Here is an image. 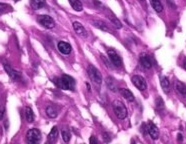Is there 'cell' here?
Instances as JSON below:
<instances>
[{
    "label": "cell",
    "instance_id": "obj_1",
    "mask_svg": "<svg viewBox=\"0 0 186 144\" xmlns=\"http://www.w3.org/2000/svg\"><path fill=\"white\" fill-rule=\"evenodd\" d=\"M54 83L63 90H73L75 87V80L69 75H62L61 77L55 78Z\"/></svg>",
    "mask_w": 186,
    "mask_h": 144
},
{
    "label": "cell",
    "instance_id": "obj_2",
    "mask_svg": "<svg viewBox=\"0 0 186 144\" xmlns=\"http://www.w3.org/2000/svg\"><path fill=\"white\" fill-rule=\"evenodd\" d=\"M25 140L27 144H39L41 141V133L38 129L32 128L26 132Z\"/></svg>",
    "mask_w": 186,
    "mask_h": 144
},
{
    "label": "cell",
    "instance_id": "obj_3",
    "mask_svg": "<svg viewBox=\"0 0 186 144\" xmlns=\"http://www.w3.org/2000/svg\"><path fill=\"white\" fill-rule=\"evenodd\" d=\"M113 107V111L115 113V115L118 117L120 119H124L127 117V108L125 107V105L121 102V101L117 100L114 101L112 104Z\"/></svg>",
    "mask_w": 186,
    "mask_h": 144
},
{
    "label": "cell",
    "instance_id": "obj_4",
    "mask_svg": "<svg viewBox=\"0 0 186 144\" xmlns=\"http://www.w3.org/2000/svg\"><path fill=\"white\" fill-rule=\"evenodd\" d=\"M87 72H88L89 77L94 81V82L97 83V84L101 83V81H102V76H101V73L95 66H93V65H89V66H88Z\"/></svg>",
    "mask_w": 186,
    "mask_h": 144
},
{
    "label": "cell",
    "instance_id": "obj_5",
    "mask_svg": "<svg viewBox=\"0 0 186 144\" xmlns=\"http://www.w3.org/2000/svg\"><path fill=\"white\" fill-rule=\"evenodd\" d=\"M37 21L42 26H43V27L48 28V29L53 28L54 25H55L54 20L50 17V16H48V15H39L38 17H37Z\"/></svg>",
    "mask_w": 186,
    "mask_h": 144
},
{
    "label": "cell",
    "instance_id": "obj_6",
    "mask_svg": "<svg viewBox=\"0 0 186 144\" xmlns=\"http://www.w3.org/2000/svg\"><path fill=\"white\" fill-rule=\"evenodd\" d=\"M107 54H108L109 59L111 60L112 64L114 65V66H116V67L121 66L122 65V59H121V57L117 54V52L114 50V49H111V48L108 49V50H107Z\"/></svg>",
    "mask_w": 186,
    "mask_h": 144
},
{
    "label": "cell",
    "instance_id": "obj_7",
    "mask_svg": "<svg viewBox=\"0 0 186 144\" xmlns=\"http://www.w3.org/2000/svg\"><path fill=\"white\" fill-rule=\"evenodd\" d=\"M132 83L135 85L136 88H138L139 90H145L147 88V83H146V80L140 75H134L131 78Z\"/></svg>",
    "mask_w": 186,
    "mask_h": 144
},
{
    "label": "cell",
    "instance_id": "obj_8",
    "mask_svg": "<svg viewBox=\"0 0 186 144\" xmlns=\"http://www.w3.org/2000/svg\"><path fill=\"white\" fill-rule=\"evenodd\" d=\"M147 131L149 133L150 137H151L153 140L158 139V137H159V129L157 128V126H156L154 123L151 122V121H149L148 124H147Z\"/></svg>",
    "mask_w": 186,
    "mask_h": 144
},
{
    "label": "cell",
    "instance_id": "obj_9",
    "mask_svg": "<svg viewBox=\"0 0 186 144\" xmlns=\"http://www.w3.org/2000/svg\"><path fill=\"white\" fill-rule=\"evenodd\" d=\"M139 60L142 66L146 68V69H149V68L152 67V59H151V57H150V55L146 54V53L140 54Z\"/></svg>",
    "mask_w": 186,
    "mask_h": 144
},
{
    "label": "cell",
    "instance_id": "obj_10",
    "mask_svg": "<svg viewBox=\"0 0 186 144\" xmlns=\"http://www.w3.org/2000/svg\"><path fill=\"white\" fill-rule=\"evenodd\" d=\"M57 48H58V50H59V52H61L62 54H65V55L70 54V52H71V45L64 41L58 42Z\"/></svg>",
    "mask_w": 186,
    "mask_h": 144
},
{
    "label": "cell",
    "instance_id": "obj_11",
    "mask_svg": "<svg viewBox=\"0 0 186 144\" xmlns=\"http://www.w3.org/2000/svg\"><path fill=\"white\" fill-rule=\"evenodd\" d=\"M73 28H74L75 32H76L79 36H81V37H86V35H87L86 30L80 22H77V21L73 22Z\"/></svg>",
    "mask_w": 186,
    "mask_h": 144
},
{
    "label": "cell",
    "instance_id": "obj_12",
    "mask_svg": "<svg viewBox=\"0 0 186 144\" xmlns=\"http://www.w3.org/2000/svg\"><path fill=\"white\" fill-rule=\"evenodd\" d=\"M3 66H4V69L5 71L7 72V74L9 75V77L11 78L12 80H16V79H18L19 78V75H18V72H16L13 68L10 66L9 64L7 63H4L3 64Z\"/></svg>",
    "mask_w": 186,
    "mask_h": 144
},
{
    "label": "cell",
    "instance_id": "obj_13",
    "mask_svg": "<svg viewBox=\"0 0 186 144\" xmlns=\"http://www.w3.org/2000/svg\"><path fill=\"white\" fill-rule=\"evenodd\" d=\"M120 93H121V95L125 98L126 100L130 101V102H132V101H134V95H133V93L131 92L130 90L126 89V88H121L120 89Z\"/></svg>",
    "mask_w": 186,
    "mask_h": 144
},
{
    "label": "cell",
    "instance_id": "obj_14",
    "mask_svg": "<svg viewBox=\"0 0 186 144\" xmlns=\"http://www.w3.org/2000/svg\"><path fill=\"white\" fill-rule=\"evenodd\" d=\"M105 83L107 85V87H108L111 91H113V92H115V91H117V89H118L116 81L114 80L112 77H107L105 79Z\"/></svg>",
    "mask_w": 186,
    "mask_h": 144
},
{
    "label": "cell",
    "instance_id": "obj_15",
    "mask_svg": "<svg viewBox=\"0 0 186 144\" xmlns=\"http://www.w3.org/2000/svg\"><path fill=\"white\" fill-rule=\"evenodd\" d=\"M175 88L180 95H182L183 97H186V85L184 83L180 82V81H177L175 85Z\"/></svg>",
    "mask_w": 186,
    "mask_h": 144
},
{
    "label": "cell",
    "instance_id": "obj_16",
    "mask_svg": "<svg viewBox=\"0 0 186 144\" xmlns=\"http://www.w3.org/2000/svg\"><path fill=\"white\" fill-rule=\"evenodd\" d=\"M25 117H26V120H27L29 123L34 121V113L30 106H27L25 108Z\"/></svg>",
    "mask_w": 186,
    "mask_h": 144
},
{
    "label": "cell",
    "instance_id": "obj_17",
    "mask_svg": "<svg viewBox=\"0 0 186 144\" xmlns=\"http://www.w3.org/2000/svg\"><path fill=\"white\" fill-rule=\"evenodd\" d=\"M150 3L156 12H161L163 10V5L160 0H150Z\"/></svg>",
    "mask_w": 186,
    "mask_h": 144
},
{
    "label": "cell",
    "instance_id": "obj_18",
    "mask_svg": "<svg viewBox=\"0 0 186 144\" xmlns=\"http://www.w3.org/2000/svg\"><path fill=\"white\" fill-rule=\"evenodd\" d=\"M46 114L48 117H50V118H55V117L57 116L58 112H57V109L54 106L48 105L46 107Z\"/></svg>",
    "mask_w": 186,
    "mask_h": 144
},
{
    "label": "cell",
    "instance_id": "obj_19",
    "mask_svg": "<svg viewBox=\"0 0 186 144\" xmlns=\"http://www.w3.org/2000/svg\"><path fill=\"white\" fill-rule=\"evenodd\" d=\"M57 137H58V129L56 126H54L53 128L51 129L49 135H48V140L53 143L57 140Z\"/></svg>",
    "mask_w": 186,
    "mask_h": 144
},
{
    "label": "cell",
    "instance_id": "obj_20",
    "mask_svg": "<svg viewBox=\"0 0 186 144\" xmlns=\"http://www.w3.org/2000/svg\"><path fill=\"white\" fill-rule=\"evenodd\" d=\"M69 3H70L71 7H72L74 10L82 11L83 6H82V3H81L79 0H69Z\"/></svg>",
    "mask_w": 186,
    "mask_h": 144
},
{
    "label": "cell",
    "instance_id": "obj_21",
    "mask_svg": "<svg viewBox=\"0 0 186 144\" xmlns=\"http://www.w3.org/2000/svg\"><path fill=\"white\" fill-rule=\"evenodd\" d=\"M160 84H161V87L163 88V90H164L166 93H168L169 91H170V83H169V80L166 77L161 78Z\"/></svg>",
    "mask_w": 186,
    "mask_h": 144
},
{
    "label": "cell",
    "instance_id": "obj_22",
    "mask_svg": "<svg viewBox=\"0 0 186 144\" xmlns=\"http://www.w3.org/2000/svg\"><path fill=\"white\" fill-rule=\"evenodd\" d=\"M45 5V0H32L31 1V7L37 10V9L42 8Z\"/></svg>",
    "mask_w": 186,
    "mask_h": 144
},
{
    "label": "cell",
    "instance_id": "obj_23",
    "mask_svg": "<svg viewBox=\"0 0 186 144\" xmlns=\"http://www.w3.org/2000/svg\"><path fill=\"white\" fill-rule=\"evenodd\" d=\"M61 135H62V139H63L65 142H69V140H70V138H71V134H70V132H69V130L66 129V128L62 129Z\"/></svg>",
    "mask_w": 186,
    "mask_h": 144
},
{
    "label": "cell",
    "instance_id": "obj_24",
    "mask_svg": "<svg viewBox=\"0 0 186 144\" xmlns=\"http://www.w3.org/2000/svg\"><path fill=\"white\" fill-rule=\"evenodd\" d=\"M93 25L95 26V27H97L98 29H101V30L103 31H108L109 29L106 27L105 24L103 23V22H100V21H94L93 22Z\"/></svg>",
    "mask_w": 186,
    "mask_h": 144
},
{
    "label": "cell",
    "instance_id": "obj_25",
    "mask_svg": "<svg viewBox=\"0 0 186 144\" xmlns=\"http://www.w3.org/2000/svg\"><path fill=\"white\" fill-rule=\"evenodd\" d=\"M108 17L110 18V21L112 22V23L114 24L116 26L117 28H121L122 27V24H121V22H120L118 19H117L116 17H114L113 15H111V16H108Z\"/></svg>",
    "mask_w": 186,
    "mask_h": 144
},
{
    "label": "cell",
    "instance_id": "obj_26",
    "mask_svg": "<svg viewBox=\"0 0 186 144\" xmlns=\"http://www.w3.org/2000/svg\"><path fill=\"white\" fill-rule=\"evenodd\" d=\"M156 106L159 109H163L164 108V103H163V100L160 97H157V99H156Z\"/></svg>",
    "mask_w": 186,
    "mask_h": 144
},
{
    "label": "cell",
    "instance_id": "obj_27",
    "mask_svg": "<svg viewBox=\"0 0 186 144\" xmlns=\"http://www.w3.org/2000/svg\"><path fill=\"white\" fill-rule=\"evenodd\" d=\"M89 144H97V140L95 138V136H91L89 139Z\"/></svg>",
    "mask_w": 186,
    "mask_h": 144
},
{
    "label": "cell",
    "instance_id": "obj_28",
    "mask_svg": "<svg viewBox=\"0 0 186 144\" xmlns=\"http://www.w3.org/2000/svg\"><path fill=\"white\" fill-rule=\"evenodd\" d=\"M103 138H104V140H105V142L110 141V137L108 135V133H103Z\"/></svg>",
    "mask_w": 186,
    "mask_h": 144
},
{
    "label": "cell",
    "instance_id": "obj_29",
    "mask_svg": "<svg viewBox=\"0 0 186 144\" xmlns=\"http://www.w3.org/2000/svg\"><path fill=\"white\" fill-rule=\"evenodd\" d=\"M4 111H5L4 108L0 109V120H2V118H3V115H4Z\"/></svg>",
    "mask_w": 186,
    "mask_h": 144
},
{
    "label": "cell",
    "instance_id": "obj_30",
    "mask_svg": "<svg viewBox=\"0 0 186 144\" xmlns=\"http://www.w3.org/2000/svg\"><path fill=\"white\" fill-rule=\"evenodd\" d=\"M177 140H178V141H182V140H183V136H182L181 133H179L178 135H177Z\"/></svg>",
    "mask_w": 186,
    "mask_h": 144
},
{
    "label": "cell",
    "instance_id": "obj_31",
    "mask_svg": "<svg viewBox=\"0 0 186 144\" xmlns=\"http://www.w3.org/2000/svg\"><path fill=\"white\" fill-rule=\"evenodd\" d=\"M6 7V5H4V4H0V10H3V9H4Z\"/></svg>",
    "mask_w": 186,
    "mask_h": 144
},
{
    "label": "cell",
    "instance_id": "obj_32",
    "mask_svg": "<svg viewBox=\"0 0 186 144\" xmlns=\"http://www.w3.org/2000/svg\"><path fill=\"white\" fill-rule=\"evenodd\" d=\"M183 68H184V69L186 70V59L184 60V62H183Z\"/></svg>",
    "mask_w": 186,
    "mask_h": 144
},
{
    "label": "cell",
    "instance_id": "obj_33",
    "mask_svg": "<svg viewBox=\"0 0 186 144\" xmlns=\"http://www.w3.org/2000/svg\"><path fill=\"white\" fill-rule=\"evenodd\" d=\"M131 144H135V142H134V141H132V143H131Z\"/></svg>",
    "mask_w": 186,
    "mask_h": 144
},
{
    "label": "cell",
    "instance_id": "obj_34",
    "mask_svg": "<svg viewBox=\"0 0 186 144\" xmlns=\"http://www.w3.org/2000/svg\"><path fill=\"white\" fill-rule=\"evenodd\" d=\"M45 144H50L49 142H46V143H45Z\"/></svg>",
    "mask_w": 186,
    "mask_h": 144
},
{
    "label": "cell",
    "instance_id": "obj_35",
    "mask_svg": "<svg viewBox=\"0 0 186 144\" xmlns=\"http://www.w3.org/2000/svg\"><path fill=\"white\" fill-rule=\"evenodd\" d=\"M141 1H144V0H141Z\"/></svg>",
    "mask_w": 186,
    "mask_h": 144
},
{
    "label": "cell",
    "instance_id": "obj_36",
    "mask_svg": "<svg viewBox=\"0 0 186 144\" xmlns=\"http://www.w3.org/2000/svg\"><path fill=\"white\" fill-rule=\"evenodd\" d=\"M15 1H18V0H15Z\"/></svg>",
    "mask_w": 186,
    "mask_h": 144
}]
</instances>
